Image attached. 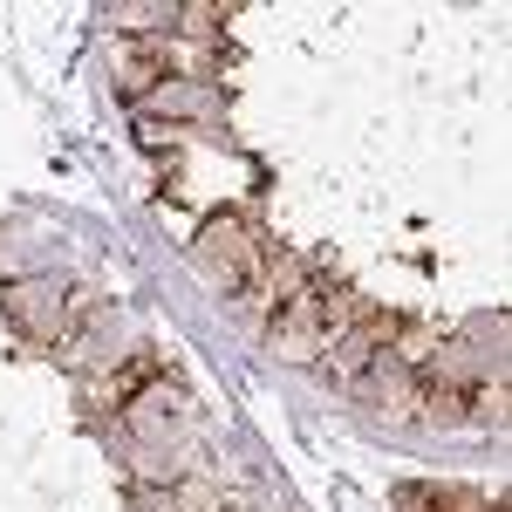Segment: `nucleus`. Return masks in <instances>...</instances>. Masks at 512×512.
I'll use <instances>...</instances> for the list:
<instances>
[{
	"instance_id": "20e7f679",
	"label": "nucleus",
	"mask_w": 512,
	"mask_h": 512,
	"mask_svg": "<svg viewBox=\"0 0 512 512\" xmlns=\"http://www.w3.org/2000/svg\"><path fill=\"white\" fill-rule=\"evenodd\" d=\"M164 492H171V512H226L219 506V485H205V478H178Z\"/></svg>"
},
{
	"instance_id": "f257e3e1",
	"label": "nucleus",
	"mask_w": 512,
	"mask_h": 512,
	"mask_svg": "<svg viewBox=\"0 0 512 512\" xmlns=\"http://www.w3.org/2000/svg\"><path fill=\"white\" fill-rule=\"evenodd\" d=\"M192 253L226 294H253V287H260V267H267V239L253 233L239 212H212V219L198 226Z\"/></svg>"
},
{
	"instance_id": "7ed1b4c3",
	"label": "nucleus",
	"mask_w": 512,
	"mask_h": 512,
	"mask_svg": "<svg viewBox=\"0 0 512 512\" xmlns=\"http://www.w3.org/2000/svg\"><path fill=\"white\" fill-rule=\"evenodd\" d=\"M267 349H274L280 362H321V355H328V328H321L315 280H308L301 294H287L274 315H267Z\"/></svg>"
},
{
	"instance_id": "f03ea898",
	"label": "nucleus",
	"mask_w": 512,
	"mask_h": 512,
	"mask_svg": "<svg viewBox=\"0 0 512 512\" xmlns=\"http://www.w3.org/2000/svg\"><path fill=\"white\" fill-rule=\"evenodd\" d=\"M0 315H7V328L21 342H35V349L69 342V294L55 280H14V287H0Z\"/></svg>"
}]
</instances>
